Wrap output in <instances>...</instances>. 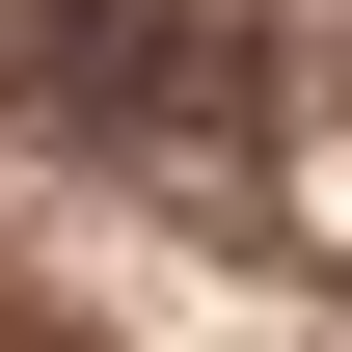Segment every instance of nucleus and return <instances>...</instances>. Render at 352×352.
I'll use <instances>...</instances> for the list:
<instances>
[{"label": "nucleus", "instance_id": "nucleus-1", "mask_svg": "<svg viewBox=\"0 0 352 352\" xmlns=\"http://www.w3.org/2000/svg\"><path fill=\"white\" fill-rule=\"evenodd\" d=\"M0 109H54V135H244L271 54L217 0H0Z\"/></svg>", "mask_w": 352, "mask_h": 352}]
</instances>
